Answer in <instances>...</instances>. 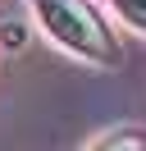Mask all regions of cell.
Listing matches in <instances>:
<instances>
[{
	"label": "cell",
	"instance_id": "cell-2",
	"mask_svg": "<svg viewBox=\"0 0 146 151\" xmlns=\"http://www.w3.org/2000/svg\"><path fill=\"white\" fill-rule=\"evenodd\" d=\"M87 151H146V137L137 128H119V133H105V137H96Z\"/></svg>",
	"mask_w": 146,
	"mask_h": 151
},
{
	"label": "cell",
	"instance_id": "cell-1",
	"mask_svg": "<svg viewBox=\"0 0 146 151\" xmlns=\"http://www.w3.org/2000/svg\"><path fill=\"white\" fill-rule=\"evenodd\" d=\"M32 14L41 19V28L50 32L64 50H73L78 60H91V64H114L119 60L105 23H100L96 9H87L82 0H32Z\"/></svg>",
	"mask_w": 146,
	"mask_h": 151
},
{
	"label": "cell",
	"instance_id": "cell-3",
	"mask_svg": "<svg viewBox=\"0 0 146 151\" xmlns=\"http://www.w3.org/2000/svg\"><path fill=\"white\" fill-rule=\"evenodd\" d=\"M119 9V19L128 23V28H137V32H146V0H110Z\"/></svg>",
	"mask_w": 146,
	"mask_h": 151
},
{
	"label": "cell",
	"instance_id": "cell-4",
	"mask_svg": "<svg viewBox=\"0 0 146 151\" xmlns=\"http://www.w3.org/2000/svg\"><path fill=\"white\" fill-rule=\"evenodd\" d=\"M0 32H9V46H23V23H5V28H0Z\"/></svg>",
	"mask_w": 146,
	"mask_h": 151
}]
</instances>
